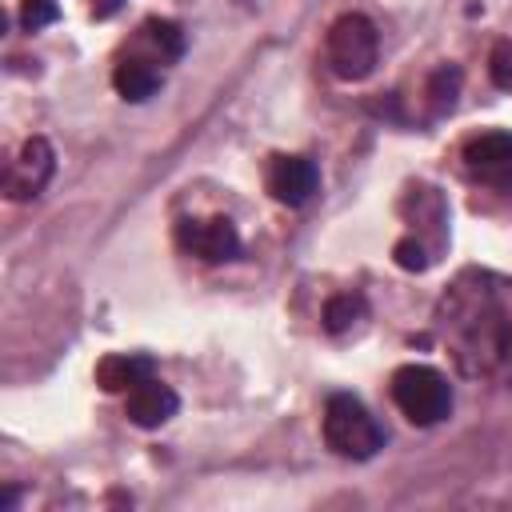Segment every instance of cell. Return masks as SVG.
<instances>
[{
  "label": "cell",
  "instance_id": "8",
  "mask_svg": "<svg viewBox=\"0 0 512 512\" xmlns=\"http://www.w3.org/2000/svg\"><path fill=\"white\" fill-rule=\"evenodd\" d=\"M264 180H268V192H272L280 204L300 208V204L312 200V192H316V184H320V172H316V164H312L308 156H272Z\"/></svg>",
  "mask_w": 512,
  "mask_h": 512
},
{
  "label": "cell",
  "instance_id": "4",
  "mask_svg": "<svg viewBox=\"0 0 512 512\" xmlns=\"http://www.w3.org/2000/svg\"><path fill=\"white\" fill-rule=\"evenodd\" d=\"M392 400L412 424L428 428L452 412V384L428 364H404L392 372Z\"/></svg>",
  "mask_w": 512,
  "mask_h": 512
},
{
  "label": "cell",
  "instance_id": "7",
  "mask_svg": "<svg viewBox=\"0 0 512 512\" xmlns=\"http://www.w3.org/2000/svg\"><path fill=\"white\" fill-rule=\"evenodd\" d=\"M464 168L492 188H512V132L472 136L464 144Z\"/></svg>",
  "mask_w": 512,
  "mask_h": 512
},
{
  "label": "cell",
  "instance_id": "14",
  "mask_svg": "<svg viewBox=\"0 0 512 512\" xmlns=\"http://www.w3.org/2000/svg\"><path fill=\"white\" fill-rule=\"evenodd\" d=\"M456 92H460V68H452V64L436 68L432 80H428V96L436 100V108H452Z\"/></svg>",
  "mask_w": 512,
  "mask_h": 512
},
{
  "label": "cell",
  "instance_id": "2",
  "mask_svg": "<svg viewBox=\"0 0 512 512\" xmlns=\"http://www.w3.org/2000/svg\"><path fill=\"white\" fill-rule=\"evenodd\" d=\"M324 440L336 456L372 460L384 448V428L352 392H336L324 404Z\"/></svg>",
  "mask_w": 512,
  "mask_h": 512
},
{
  "label": "cell",
  "instance_id": "5",
  "mask_svg": "<svg viewBox=\"0 0 512 512\" xmlns=\"http://www.w3.org/2000/svg\"><path fill=\"white\" fill-rule=\"evenodd\" d=\"M56 172V152L44 136L24 140V148L16 152V160L4 172V196L8 200H36L44 192V184Z\"/></svg>",
  "mask_w": 512,
  "mask_h": 512
},
{
  "label": "cell",
  "instance_id": "1",
  "mask_svg": "<svg viewBox=\"0 0 512 512\" xmlns=\"http://www.w3.org/2000/svg\"><path fill=\"white\" fill-rule=\"evenodd\" d=\"M432 328L460 376L512 380V276L476 264L460 268L432 308Z\"/></svg>",
  "mask_w": 512,
  "mask_h": 512
},
{
  "label": "cell",
  "instance_id": "9",
  "mask_svg": "<svg viewBox=\"0 0 512 512\" xmlns=\"http://www.w3.org/2000/svg\"><path fill=\"white\" fill-rule=\"evenodd\" d=\"M124 412H128V420H132L136 428H160V424H168V420L180 412V396H176L168 384H160V380L152 376V380H144V384H136V388L128 392Z\"/></svg>",
  "mask_w": 512,
  "mask_h": 512
},
{
  "label": "cell",
  "instance_id": "19",
  "mask_svg": "<svg viewBox=\"0 0 512 512\" xmlns=\"http://www.w3.org/2000/svg\"><path fill=\"white\" fill-rule=\"evenodd\" d=\"M0 508H4V512H12V508H16V488H4V496H0Z\"/></svg>",
  "mask_w": 512,
  "mask_h": 512
},
{
  "label": "cell",
  "instance_id": "18",
  "mask_svg": "<svg viewBox=\"0 0 512 512\" xmlns=\"http://www.w3.org/2000/svg\"><path fill=\"white\" fill-rule=\"evenodd\" d=\"M120 8H124V0H92V16L96 20H112Z\"/></svg>",
  "mask_w": 512,
  "mask_h": 512
},
{
  "label": "cell",
  "instance_id": "11",
  "mask_svg": "<svg viewBox=\"0 0 512 512\" xmlns=\"http://www.w3.org/2000/svg\"><path fill=\"white\" fill-rule=\"evenodd\" d=\"M112 88H116L124 100L140 104V100H148V96L160 88V72H156L148 60H120L116 72H112Z\"/></svg>",
  "mask_w": 512,
  "mask_h": 512
},
{
  "label": "cell",
  "instance_id": "17",
  "mask_svg": "<svg viewBox=\"0 0 512 512\" xmlns=\"http://www.w3.org/2000/svg\"><path fill=\"white\" fill-rule=\"evenodd\" d=\"M488 72H492V84L512 92V40H496L492 56H488Z\"/></svg>",
  "mask_w": 512,
  "mask_h": 512
},
{
  "label": "cell",
  "instance_id": "3",
  "mask_svg": "<svg viewBox=\"0 0 512 512\" xmlns=\"http://www.w3.org/2000/svg\"><path fill=\"white\" fill-rule=\"evenodd\" d=\"M324 56H328V68L340 80H364L376 68V56H380L376 24L360 12L336 16L332 28H328V40H324Z\"/></svg>",
  "mask_w": 512,
  "mask_h": 512
},
{
  "label": "cell",
  "instance_id": "16",
  "mask_svg": "<svg viewBox=\"0 0 512 512\" xmlns=\"http://www.w3.org/2000/svg\"><path fill=\"white\" fill-rule=\"evenodd\" d=\"M392 260H396L404 272H424V268L432 264V256L424 252V244H420L416 236H404V240H396V248H392Z\"/></svg>",
  "mask_w": 512,
  "mask_h": 512
},
{
  "label": "cell",
  "instance_id": "12",
  "mask_svg": "<svg viewBox=\"0 0 512 512\" xmlns=\"http://www.w3.org/2000/svg\"><path fill=\"white\" fill-rule=\"evenodd\" d=\"M360 316H364V296H356V292H340V296H332V300L324 304V328H328L332 336L348 332Z\"/></svg>",
  "mask_w": 512,
  "mask_h": 512
},
{
  "label": "cell",
  "instance_id": "10",
  "mask_svg": "<svg viewBox=\"0 0 512 512\" xmlns=\"http://www.w3.org/2000/svg\"><path fill=\"white\" fill-rule=\"evenodd\" d=\"M144 380H152V360L148 356H136V352H112V356H104L100 364H96V384L104 388V392H132L136 384H144Z\"/></svg>",
  "mask_w": 512,
  "mask_h": 512
},
{
  "label": "cell",
  "instance_id": "13",
  "mask_svg": "<svg viewBox=\"0 0 512 512\" xmlns=\"http://www.w3.org/2000/svg\"><path fill=\"white\" fill-rule=\"evenodd\" d=\"M144 32L156 40V48H160L168 60H180V56H184V32H180L176 20H160V16H152V20L144 24Z\"/></svg>",
  "mask_w": 512,
  "mask_h": 512
},
{
  "label": "cell",
  "instance_id": "6",
  "mask_svg": "<svg viewBox=\"0 0 512 512\" xmlns=\"http://www.w3.org/2000/svg\"><path fill=\"white\" fill-rule=\"evenodd\" d=\"M176 244L184 252L200 256V260H212V264L240 256V232L224 216H212V220H192L188 216V220H180L176 224Z\"/></svg>",
  "mask_w": 512,
  "mask_h": 512
},
{
  "label": "cell",
  "instance_id": "15",
  "mask_svg": "<svg viewBox=\"0 0 512 512\" xmlns=\"http://www.w3.org/2000/svg\"><path fill=\"white\" fill-rule=\"evenodd\" d=\"M56 16H60V4H56V0H20V24H24L28 32L48 28Z\"/></svg>",
  "mask_w": 512,
  "mask_h": 512
}]
</instances>
